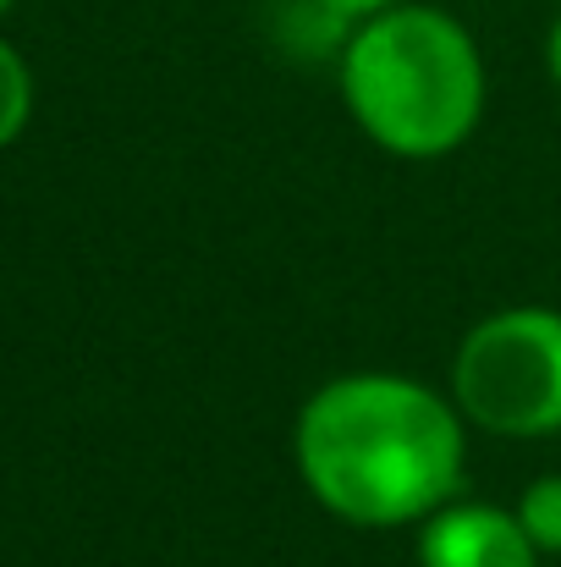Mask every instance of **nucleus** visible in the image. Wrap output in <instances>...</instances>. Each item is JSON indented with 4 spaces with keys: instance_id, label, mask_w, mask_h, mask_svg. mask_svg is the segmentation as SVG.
Masks as SVG:
<instances>
[{
    "instance_id": "nucleus-9",
    "label": "nucleus",
    "mask_w": 561,
    "mask_h": 567,
    "mask_svg": "<svg viewBox=\"0 0 561 567\" xmlns=\"http://www.w3.org/2000/svg\"><path fill=\"white\" fill-rule=\"evenodd\" d=\"M11 6H17V0H0V17H6V11H11Z\"/></svg>"
},
{
    "instance_id": "nucleus-8",
    "label": "nucleus",
    "mask_w": 561,
    "mask_h": 567,
    "mask_svg": "<svg viewBox=\"0 0 561 567\" xmlns=\"http://www.w3.org/2000/svg\"><path fill=\"white\" fill-rule=\"evenodd\" d=\"M546 72H551V83L561 89V11H557V22H551V33H546Z\"/></svg>"
},
{
    "instance_id": "nucleus-2",
    "label": "nucleus",
    "mask_w": 561,
    "mask_h": 567,
    "mask_svg": "<svg viewBox=\"0 0 561 567\" xmlns=\"http://www.w3.org/2000/svg\"><path fill=\"white\" fill-rule=\"evenodd\" d=\"M336 83L359 133L396 161L457 155L479 133L490 100L479 39L468 22L424 0L353 22L336 55Z\"/></svg>"
},
{
    "instance_id": "nucleus-7",
    "label": "nucleus",
    "mask_w": 561,
    "mask_h": 567,
    "mask_svg": "<svg viewBox=\"0 0 561 567\" xmlns=\"http://www.w3.org/2000/svg\"><path fill=\"white\" fill-rule=\"evenodd\" d=\"M320 6H331L336 17H347V22H364L374 11H391V6H402V0H320Z\"/></svg>"
},
{
    "instance_id": "nucleus-1",
    "label": "nucleus",
    "mask_w": 561,
    "mask_h": 567,
    "mask_svg": "<svg viewBox=\"0 0 561 567\" xmlns=\"http://www.w3.org/2000/svg\"><path fill=\"white\" fill-rule=\"evenodd\" d=\"M474 424L429 380L347 370L320 380L292 419V468L347 529H418L463 496Z\"/></svg>"
},
{
    "instance_id": "nucleus-3",
    "label": "nucleus",
    "mask_w": 561,
    "mask_h": 567,
    "mask_svg": "<svg viewBox=\"0 0 561 567\" xmlns=\"http://www.w3.org/2000/svg\"><path fill=\"white\" fill-rule=\"evenodd\" d=\"M451 402L479 435H561V309L512 303L463 331L451 353Z\"/></svg>"
},
{
    "instance_id": "nucleus-4",
    "label": "nucleus",
    "mask_w": 561,
    "mask_h": 567,
    "mask_svg": "<svg viewBox=\"0 0 561 567\" xmlns=\"http://www.w3.org/2000/svg\"><path fill=\"white\" fill-rule=\"evenodd\" d=\"M418 567H540L546 557L523 535L518 513L501 502L451 496L418 529Z\"/></svg>"
},
{
    "instance_id": "nucleus-5",
    "label": "nucleus",
    "mask_w": 561,
    "mask_h": 567,
    "mask_svg": "<svg viewBox=\"0 0 561 567\" xmlns=\"http://www.w3.org/2000/svg\"><path fill=\"white\" fill-rule=\"evenodd\" d=\"M523 535L534 540L540 557H561V474H540L523 485V496L512 502Z\"/></svg>"
},
{
    "instance_id": "nucleus-6",
    "label": "nucleus",
    "mask_w": 561,
    "mask_h": 567,
    "mask_svg": "<svg viewBox=\"0 0 561 567\" xmlns=\"http://www.w3.org/2000/svg\"><path fill=\"white\" fill-rule=\"evenodd\" d=\"M28 122H33V72H28L22 50L11 39H0V150L17 144Z\"/></svg>"
}]
</instances>
